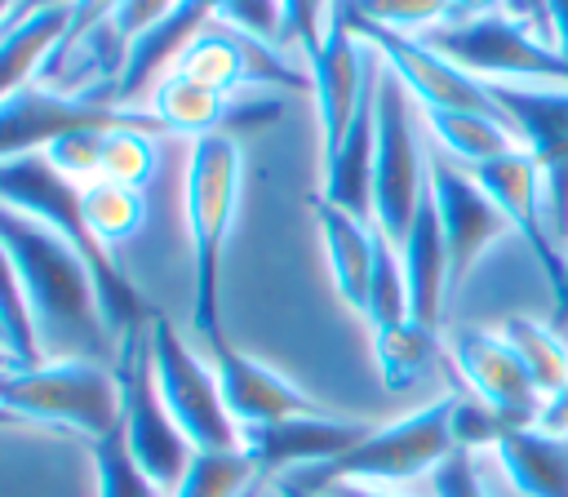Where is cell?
<instances>
[{
	"instance_id": "cell-29",
	"label": "cell",
	"mask_w": 568,
	"mask_h": 497,
	"mask_svg": "<svg viewBox=\"0 0 568 497\" xmlns=\"http://www.w3.org/2000/svg\"><path fill=\"white\" fill-rule=\"evenodd\" d=\"M257 462L235 448V453H195L182 484L169 497H240L257 479Z\"/></svg>"
},
{
	"instance_id": "cell-6",
	"label": "cell",
	"mask_w": 568,
	"mask_h": 497,
	"mask_svg": "<svg viewBox=\"0 0 568 497\" xmlns=\"http://www.w3.org/2000/svg\"><path fill=\"white\" fill-rule=\"evenodd\" d=\"M151 373H155V390L169 408V417L178 422V430L191 439L195 453H235L244 444L235 417L226 413L213 359H204L173 320L155 315L151 320Z\"/></svg>"
},
{
	"instance_id": "cell-27",
	"label": "cell",
	"mask_w": 568,
	"mask_h": 497,
	"mask_svg": "<svg viewBox=\"0 0 568 497\" xmlns=\"http://www.w3.org/2000/svg\"><path fill=\"white\" fill-rule=\"evenodd\" d=\"M173 71L178 75H186V80H195V84H204V89H213V93H226V98H235L248 80H244V49H240V36L231 31V27H222V22H213L204 36H195L186 49H182V58L173 62Z\"/></svg>"
},
{
	"instance_id": "cell-45",
	"label": "cell",
	"mask_w": 568,
	"mask_h": 497,
	"mask_svg": "<svg viewBox=\"0 0 568 497\" xmlns=\"http://www.w3.org/2000/svg\"><path fill=\"white\" fill-rule=\"evenodd\" d=\"M333 4H337V0H311V9H315V18H320V27L328 22V13H333Z\"/></svg>"
},
{
	"instance_id": "cell-40",
	"label": "cell",
	"mask_w": 568,
	"mask_h": 497,
	"mask_svg": "<svg viewBox=\"0 0 568 497\" xmlns=\"http://www.w3.org/2000/svg\"><path fill=\"white\" fill-rule=\"evenodd\" d=\"M320 493H328V497H430V493H413V488H395V484H355V479L328 484Z\"/></svg>"
},
{
	"instance_id": "cell-35",
	"label": "cell",
	"mask_w": 568,
	"mask_h": 497,
	"mask_svg": "<svg viewBox=\"0 0 568 497\" xmlns=\"http://www.w3.org/2000/svg\"><path fill=\"white\" fill-rule=\"evenodd\" d=\"M111 129H115V124H111ZM102 138H106V129H98V124L71 129V133H62L53 146H44V160H49L71 186H89V182L102 178Z\"/></svg>"
},
{
	"instance_id": "cell-14",
	"label": "cell",
	"mask_w": 568,
	"mask_h": 497,
	"mask_svg": "<svg viewBox=\"0 0 568 497\" xmlns=\"http://www.w3.org/2000/svg\"><path fill=\"white\" fill-rule=\"evenodd\" d=\"M373 426L355 422V417H337L328 408L320 413H302V417H284L275 426H257L244 430V453L257 462L262 475H297V470H315L337 462L342 453H351Z\"/></svg>"
},
{
	"instance_id": "cell-46",
	"label": "cell",
	"mask_w": 568,
	"mask_h": 497,
	"mask_svg": "<svg viewBox=\"0 0 568 497\" xmlns=\"http://www.w3.org/2000/svg\"><path fill=\"white\" fill-rule=\"evenodd\" d=\"M13 4H18V0H0V27H4V18L13 13Z\"/></svg>"
},
{
	"instance_id": "cell-22",
	"label": "cell",
	"mask_w": 568,
	"mask_h": 497,
	"mask_svg": "<svg viewBox=\"0 0 568 497\" xmlns=\"http://www.w3.org/2000/svg\"><path fill=\"white\" fill-rule=\"evenodd\" d=\"M146 106H151V115H155V124L164 133H186L191 142L204 138V133H226V124H244L235 98L213 93V89H204V84H195V80H186L178 71H169L151 89Z\"/></svg>"
},
{
	"instance_id": "cell-15",
	"label": "cell",
	"mask_w": 568,
	"mask_h": 497,
	"mask_svg": "<svg viewBox=\"0 0 568 497\" xmlns=\"http://www.w3.org/2000/svg\"><path fill=\"white\" fill-rule=\"evenodd\" d=\"M209 359L226 399V413L235 417L240 435L257 430V426H275L284 417H302V413H320V399H311L297 382H288L284 373H275L271 364L235 351L226 337L209 342Z\"/></svg>"
},
{
	"instance_id": "cell-44",
	"label": "cell",
	"mask_w": 568,
	"mask_h": 497,
	"mask_svg": "<svg viewBox=\"0 0 568 497\" xmlns=\"http://www.w3.org/2000/svg\"><path fill=\"white\" fill-rule=\"evenodd\" d=\"M275 497H328V493H311V488H297L293 479H275V488H271Z\"/></svg>"
},
{
	"instance_id": "cell-21",
	"label": "cell",
	"mask_w": 568,
	"mask_h": 497,
	"mask_svg": "<svg viewBox=\"0 0 568 497\" xmlns=\"http://www.w3.org/2000/svg\"><path fill=\"white\" fill-rule=\"evenodd\" d=\"M422 111V106H417ZM422 129L430 151L462 169H479L488 160H501L519 151V133L506 115H479V111H422Z\"/></svg>"
},
{
	"instance_id": "cell-37",
	"label": "cell",
	"mask_w": 568,
	"mask_h": 497,
	"mask_svg": "<svg viewBox=\"0 0 568 497\" xmlns=\"http://www.w3.org/2000/svg\"><path fill=\"white\" fill-rule=\"evenodd\" d=\"M178 0H124L120 9H115V18H111V31L133 49L155 22H164V13L173 9Z\"/></svg>"
},
{
	"instance_id": "cell-42",
	"label": "cell",
	"mask_w": 568,
	"mask_h": 497,
	"mask_svg": "<svg viewBox=\"0 0 568 497\" xmlns=\"http://www.w3.org/2000/svg\"><path fill=\"white\" fill-rule=\"evenodd\" d=\"M71 4H75V0H18V4H13V13L4 18V27H0V31L18 27V22H22V18H31V13H49V9H71Z\"/></svg>"
},
{
	"instance_id": "cell-2",
	"label": "cell",
	"mask_w": 568,
	"mask_h": 497,
	"mask_svg": "<svg viewBox=\"0 0 568 497\" xmlns=\"http://www.w3.org/2000/svg\"><path fill=\"white\" fill-rule=\"evenodd\" d=\"M240 204V142L204 133L186 155V231H191V320L204 342L222 337V253Z\"/></svg>"
},
{
	"instance_id": "cell-26",
	"label": "cell",
	"mask_w": 568,
	"mask_h": 497,
	"mask_svg": "<svg viewBox=\"0 0 568 497\" xmlns=\"http://www.w3.org/2000/svg\"><path fill=\"white\" fill-rule=\"evenodd\" d=\"M80 213H84L89 235L106 253H115L120 244H129L142 231V222H146V195L133 191V186H120V182L98 178V182L80 186Z\"/></svg>"
},
{
	"instance_id": "cell-25",
	"label": "cell",
	"mask_w": 568,
	"mask_h": 497,
	"mask_svg": "<svg viewBox=\"0 0 568 497\" xmlns=\"http://www.w3.org/2000/svg\"><path fill=\"white\" fill-rule=\"evenodd\" d=\"M497 328L515 346V355L524 359L541 399H550L568 382V337L559 333V324L541 320V315H506Z\"/></svg>"
},
{
	"instance_id": "cell-30",
	"label": "cell",
	"mask_w": 568,
	"mask_h": 497,
	"mask_svg": "<svg viewBox=\"0 0 568 497\" xmlns=\"http://www.w3.org/2000/svg\"><path fill=\"white\" fill-rule=\"evenodd\" d=\"M0 346L13 364H40L44 359L36 324H31V306H27V293H22V280H18V266H13L4 244H0Z\"/></svg>"
},
{
	"instance_id": "cell-49",
	"label": "cell",
	"mask_w": 568,
	"mask_h": 497,
	"mask_svg": "<svg viewBox=\"0 0 568 497\" xmlns=\"http://www.w3.org/2000/svg\"><path fill=\"white\" fill-rule=\"evenodd\" d=\"M271 497H275V493H271Z\"/></svg>"
},
{
	"instance_id": "cell-32",
	"label": "cell",
	"mask_w": 568,
	"mask_h": 497,
	"mask_svg": "<svg viewBox=\"0 0 568 497\" xmlns=\"http://www.w3.org/2000/svg\"><path fill=\"white\" fill-rule=\"evenodd\" d=\"M337 4L351 18L382 27V31H399V36H426L430 27H439L448 18L444 0H337Z\"/></svg>"
},
{
	"instance_id": "cell-4",
	"label": "cell",
	"mask_w": 568,
	"mask_h": 497,
	"mask_svg": "<svg viewBox=\"0 0 568 497\" xmlns=\"http://www.w3.org/2000/svg\"><path fill=\"white\" fill-rule=\"evenodd\" d=\"M0 408L18 422H49L102 439L124 417L120 373L102 359H40L0 364Z\"/></svg>"
},
{
	"instance_id": "cell-43",
	"label": "cell",
	"mask_w": 568,
	"mask_h": 497,
	"mask_svg": "<svg viewBox=\"0 0 568 497\" xmlns=\"http://www.w3.org/2000/svg\"><path fill=\"white\" fill-rule=\"evenodd\" d=\"M564 320H568V248H564V284L555 293V324H564Z\"/></svg>"
},
{
	"instance_id": "cell-10",
	"label": "cell",
	"mask_w": 568,
	"mask_h": 497,
	"mask_svg": "<svg viewBox=\"0 0 568 497\" xmlns=\"http://www.w3.org/2000/svg\"><path fill=\"white\" fill-rule=\"evenodd\" d=\"M351 18V13H346ZM351 27L377 49V58L386 62V71L413 93V102L422 111H479V115H506L501 102L493 98V89L470 75L466 67H457L448 53H439L435 44H426L422 36H399V31H382L368 27L359 18H351Z\"/></svg>"
},
{
	"instance_id": "cell-20",
	"label": "cell",
	"mask_w": 568,
	"mask_h": 497,
	"mask_svg": "<svg viewBox=\"0 0 568 497\" xmlns=\"http://www.w3.org/2000/svg\"><path fill=\"white\" fill-rule=\"evenodd\" d=\"M373 151H377V84L364 98L342 146L333 155H324V186H320V195L328 204H337L355 217H368V222H373Z\"/></svg>"
},
{
	"instance_id": "cell-41",
	"label": "cell",
	"mask_w": 568,
	"mask_h": 497,
	"mask_svg": "<svg viewBox=\"0 0 568 497\" xmlns=\"http://www.w3.org/2000/svg\"><path fill=\"white\" fill-rule=\"evenodd\" d=\"M532 426H541V430H555V435H568V382L541 404V417L532 422Z\"/></svg>"
},
{
	"instance_id": "cell-12",
	"label": "cell",
	"mask_w": 568,
	"mask_h": 497,
	"mask_svg": "<svg viewBox=\"0 0 568 497\" xmlns=\"http://www.w3.org/2000/svg\"><path fill=\"white\" fill-rule=\"evenodd\" d=\"M430 204H435V217H439V231L448 244L453 288H462L466 275L479 266V257L515 231L501 217V209L488 200V191L475 182V173L444 160L439 151H430Z\"/></svg>"
},
{
	"instance_id": "cell-38",
	"label": "cell",
	"mask_w": 568,
	"mask_h": 497,
	"mask_svg": "<svg viewBox=\"0 0 568 497\" xmlns=\"http://www.w3.org/2000/svg\"><path fill=\"white\" fill-rule=\"evenodd\" d=\"M284 9H288V22H293V40H297V49L306 53V62L320 53V44H324V27H320V18H315V9H311V0H280Z\"/></svg>"
},
{
	"instance_id": "cell-19",
	"label": "cell",
	"mask_w": 568,
	"mask_h": 497,
	"mask_svg": "<svg viewBox=\"0 0 568 497\" xmlns=\"http://www.w3.org/2000/svg\"><path fill=\"white\" fill-rule=\"evenodd\" d=\"M395 248H399V266H404V284H408V320H417L426 328H439L444 302L453 293V275H448V244H444L430 191H426L408 235Z\"/></svg>"
},
{
	"instance_id": "cell-31",
	"label": "cell",
	"mask_w": 568,
	"mask_h": 497,
	"mask_svg": "<svg viewBox=\"0 0 568 497\" xmlns=\"http://www.w3.org/2000/svg\"><path fill=\"white\" fill-rule=\"evenodd\" d=\"M93 479H98V497H169L129 453L124 430L115 426L111 435L93 439Z\"/></svg>"
},
{
	"instance_id": "cell-9",
	"label": "cell",
	"mask_w": 568,
	"mask_h": 497,
	"mask_svg": "<svg viewBox=\"0 0 568 497\" xmlns=\"http://www.w3.org/2000/svg\"><path fill=\"white\" fill-rule=\"evenodd\" d=\"M382 71L377 49L351 27L346 9L337 4L324 22V44L311 58V93H315V115H320V151L333 155L355 124L364 98L373 93Z\"/></svg>"
},
{
	"instance_id": "cell-8",
	"label": "cell",
	"mask_w": 568,
	"mask_h": 497,
	"mask_svg": "<svg viewBox=\"0 0 568 497\" xmlns=\"http://www.w3.org/2000/svg\"><path fill=\"white\" fill-rule=\"evenodd\" d=\"M444 359L453 364L462 390L493 408L506 426H532L541 417V390L532 386L524 359L488 324H457L444 333Z\"/></svg>"
},
{
	"instance_id": "cell-33",
	"label": "cell",
	"mask_w": 568,
	"mask_h": 497,
	"mask_svg": "<svg viewBox=\"0 0 568 497\" xmlns=\"http://www.w3.org/2000/svg\"><path fill=\"white\" fill-rule=\"evenodd\" d=\"M364 320H368V328H386V324L408 320V284H404L399 248H395L386 235H382V244H377V266H373Z\"/></svg>"
},
{
	"instance_id": "cell-34",
	"label": "cell",
	"mask_w": 568,
	"mask_h": 497,
	"mask_svg": "<svg viewBox=\"0 0 568 497\" xmlns=\"http://www.w3.org/2000/svg\"><path fill=\"white\" fill-rule=\"evenodd\" d=\"M217 22L240 31V36H248V40H257V44H266V49H275V53H288V44H297L288 9L280 0H226Z\"/></svg>"
},
{
	"instance_id": "cell-16",
	"label": "cell",
	"mask_w": 568,
	"mask_h": 497,
	"mask_svg": "<svg viewBox=\"0 0 568 497\" xmlns=\"http://www.w3.org/2000/svg\"><path fill=\"white\" fill-rule=\"evenodd\" d=\"M222 4H226V0H178V4L164 13V22H155V27L129 49L124 75H120V84H115V102H120L124 111H133V102H138L142 93L151 98V89L173 71V62L182 58V49L217 22Z\"/></svg>"
},
{
	"instance_id": "cell-3",
	"label": "cell",
	"mask_w": 568,
	"mask_h": 497,
	"mask_svg": "<svg viewBox=\"0 0 568 497\" xmlns=\"http://www.w3.org/2000/svg\"><path fill=\"white\" fill-rule=\"evenodd\" d=\"M453 404H457V395H435V399L408 408L404 417L373 426L337 462L315 466V470H297V475H280V479H293L297 488H311V493H320L328 484H346V479H355V484H395V488L426 484L457 453Z\"/></svg>"
},
{
	"instance_id": "cell-36",
	"label": "cell",
	"mask_w": 568,
	"mask_h": 497,
	"mask_svg": "<svg viewBox=\"0 0 568 497\" xmlns=\"http://www.w3.org/2000/svg\"><path fill=\"white\" fill-rule=\"evenodd\" d=\"M426 493L430 497H493L488 493V479L479 470V457L475 453H462V448L426 479Z\"/></svg>"
},
{
	"instance_id": "cell-17",
	"label": "cell",
	"mask_w": 568,
	"mask_h": 497,
	"mask_svg": "<svg viewBox=\"0 0 568 497\" xmlns=\"http://www.w3.org/2000/svg\"><path fill=\"white\" fill-rule=\"evenodd\" d=\"M311 213H315V226H320V240H324V257H328V275H333L337 297L351 311L364 315L382 231L368 217H355V213L328 204L324 195H311Z\"/></svg>"
},
{
	"instance_id": "cell-47",
	"label": "cell",
	"mask_w": 568,
	"mask_h": 497,
	"mask_svg": "<svg viewBox=\"0 0 568 497\" xmlns=\"http://www.w3.org/2000/svg\"><path fill=\"white\" fill-rule=\"evenodd\" d=\"M0 426H18V417H13L9 408H0Z\"/></svg>"
},
{
	"instance_id": "cell-18",
	"label": "cell",
	"mask_w": 568,
	"mask_h": 497,
	"mask_svg": "<svg viewBox=\"0 0 568 497\" xmlns=\"http://www.w3.org/2000/svg\"><path fill=\"white\" fill-rule=\"evenodd\" d=\"M497 479L519 497H568V435L510 426L488 453Z\"/></svg>"
},
{
	"instance_id": "cell-13",
	"label": "cell",
	"mask_w": 568,
	"mask_h": 497,
	"mask_svg": "<svg viewBox=\"0 0 568 497\" xmlns=\"http://www.w3.org/2000/svg\"><path fill=\"white\" fill-rule=\"evenodd\" d=\"M470 173L488 191V200L501 209V217L510 222L515 240H524V248L537 257V266L550 280V293H559V284H564V248L555 244L550 222H546V186H541L537 155L528 146H519V151H510L501 160H488V164H479Z\"/></svg>"
},
{
	"instance_id": "cell-7",
	"label": "cell",
	"mask_w": 568,
	"mask_h": 497,
	"mask_svg": "<svg viewBox=\"0 0 568 497\" xmlns=\"http://www.w3.org/2000/svg\"><path fill=\"white\" fill-rule=\"evenodd\" d=\"M151 324L133 337L120 342L115 351V373H120V395H124V417H120V430H124V444L133 453V462L164 488L173 493L195 457L191 439L178 430V422L169 417L160 390H155V373H151Z\"/></svg>"
},
{
	"instance_id": "cell-23",
	"label": "cell",
	"mask_w": 568,
	"mask_h": 497,
	"mask_svg": "<svg viewBox=\"0 0 568 497\" xmlns=\"http://www.w3.org/2000/svg\"><path fill=\"white\" fill-rule=\"evenodd\" d=\"M67 27H71V9H49V13H31L18 27L0 31V98L40 80L44 62L62 44Z\"/></svg>"
},
{
	"instance_id": "cell-39",
	"label": "cell",
	"mask_w": 568,
	"mask_h": 497,
	"mask_svg": "<svg viewBox=\"0 0 568 497\" xmlns=\"http://www.w3.org/2000/svg\"><path fill=\"white\" fill-rule=\"evenodd\" d=\"M537 27L568 58V0H537Z\"/></svg>"
},
{
	"instance_id": "cell-5",
	"label": "cell",
	"mask_w": 568,
	"mask_h": 497,
	"mask_svg": "<svg viewBox=\"0 0 568 497\" xmlns=\"http://www.w3.org/2000/svg\"><path fill=\"white\" fill-rule=\"evenodd\" d=\"M430 191V142L413 93L386 71L377 75V151H373V226L399 244Z\"/></svg>"
},
{
	"instance_id": "cell-28",
	"label": "cell",
	"mask_w": 568,
	"mask_h": 497,
	"mask_svg": "<svg viewBox=\"0 0 568 497\" xmlns=\"http://www.w3.org/2000/svg\"><path fill=\"white\" fill-rule=\"evenodd\" d=\"M160 173V124L142 120V124H115L102 138V178L133 186L146 195V186Z\"/></svg>"
},
{
	"instance_id": "cell-48",
	"label": "cell",
	"mask_w": 568,
	"mask_h": 497,
	"mask_svg": "<svg viewBox=\"0 0 568 497\" xmlns=\"http://www.w3.org/2000/svg\"><path fill=\"white\" fill-rule=\"evenodd\" d=\"M0 364H13V359H9V355H4V346H0Z\"/></svg>"
},
{
	"instance_id": "cell-11",
	"label": "cell",
	"mask_w": 568,
	"mask_h": 497,
	"mask_svg": "<svg viewBox=\"0 0 568 497\" xmlns=\"http://www.w3.org/2000/svg\"><path fill=\"white\" fill-rule=\"evenodd\" d=\"M142 120H155V115L124 111L111 98H93V93H84V98L53 93L36 80V84L0 98V164L44 151L71 129H89V124L111 129V124H142Z\"/></svg>"
},
{
	"instance_id": "cell-1",
	"label": "cell",
	"mask_w": 568,
	"mask_h": 497,
	"mask_svg": "<svg viewBox=\"0 0 568 497\" xmlns=\"http://www.w3.org/2000/svg\"><path fill=\"white\" fill-rule=\"evenodd\" d=\"M0 244L9 248L44 359H111L115 342L102 315L93 266L44 222L0 204Z\"/></svg>"
},
{
	"instance_id": "cell-24",
	"label": "cell",
	"mask_w": 568,
	"mask_h": 497,
	"mask_svg": "<svg viewBox=\"0 0 568 497\" xmlns=\"http://www.w3.org/2000/svg\"><path fill=\"white\" fill-rule=\"evenodd\" d=\"M444 359V333L417 320L373 328V364L386 390H413Z\"/></svg>"
}]
</instances>
